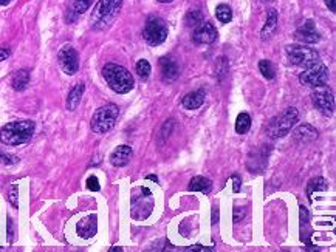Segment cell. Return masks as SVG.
Returning <instances> with one entry per match:
<instances>
[{
  "mask_svg": "<svg viewBox=\"0 0 336 252\" xmlns=\"http://www.w3.org/2000/svg\"><path fill=\"white\" fill-rule=\"evenodd\" d=\"M146 178L149 179V181H155V183H158V176H156V175H147Z\"/></svg>",
  "mask_w": 336,
  "mask_h": 252,
  "instance_id": "cell-37",
  "label": "cell"
},
{
  "mask_svg": "<svg viewBox=\"0 0 336 252\" xmlns=\"http://www.w3.org/2000/svg\"><path fill=\"white\" fill-rule=\"evenodd\" d=\"M58 61L61 68L64 70V73H67L68 76H73L78 73L79 70V59H78V53L72 45H65L61 48L59 55H58Z\"/></svg>",
  "mask_w": 336,
  "mask_h": 252,
  "instance_id": "cell-10",
  "label": "cell"
},
{
  "mask_svg": "<svg viewBox=\"0 0 336 252\" xmlns=\"http://www.w3.org/2000/svg\"><path fill=\"white\" fill-rule=\"evenodd\" d=\"M294 38H296V41L302 42V44H316L321 41V34L317 33L313 21H307L294 33Z\"/></svg>",
  "mask_w": 336,
  "mask_h": 252,
  "instance_id": "cell-12",
  "label": "cell"
},
{
  "mask_svg": "<svg viewBox=\"0 0 336 252\" xmlns=\"http://www.w3.org/2000/svg\"><path fill=\"white\" fill-rule=\"evenodd\" d=\"M116 250H118V252H121L122 249H121V247H116V246H115V247H110V252H116Z\"/></svg>",
  "mask_w": 336,
  "mask_h": 252,
  "instance_id": "cell-39",
  "label": "cell"
},
{
  "mask_svg": "<svg viewBox=\"0 0 336 252\" xmlns=\"http://www.w3.org/2000/svg\"><path fill=\"white\" fill-rule=\"evenodd\" d=\"M0 161H2V163H5V164H14V163H17V158L0 150Z\"/></svg>",
  "mask_w": 336,
  "mask_h": 252,
  "instance_id": "cell-31",
  "label": "cell"
},
{
  "mask_svg": "<svg viewBox=\"0 0 336 252\" xmlns=\"http://www.w3.org/2000/svg\"><path fill=\"white\" fill-rule=\"evenodd\" d=\"M160 70H161V78L167 82L175 81L180 76V68L172 58H161L160 59Z\"/></svg>",
  "mask_w": 336,
  "mask_h": 252,
  "instance_id": "cell-13",
  "label": "cell"
},
{
  "mask_svg": "<svg viewBox=\"0 0 336 252\" xmlns=\"http://www.w3.org/2000/svg\"><path fill=\"white\" fill-rule=\"evenodd\" d=\"M259 70H260L262 76L267 78V79H273L276 76V71H274L273 64L270 61H267V59H263V61L259 62Z\"/></svg>",
  "mask_w": 336,
  "mask_h": 252,
  "instance_id": "cell-27",
  "label": "cell"
},
{
  "mask_svg": "<svg viewBox=\"0 0 336 252\" xmlns=\"http://www.w3.org/2000/svg\"><path fill=\"white\" fill-rule=\"evenodd\" d=\"M118 115H119V109L115 104H105L99 107L92 116V130L101 135L110 132L115 127Z\"/></svg>",
  "mask_w": 336,
  "mask_h": 252,
  "instance_id": "cell-5",
  "label": "cell"
},
{
  "mask_svg": "<svg viewBox=\"0 0 336 252\" xmlns=\"http://www.w3.org/2000/svg\"><path fill=\"white\" fill-rule=\"evenodd\" d=\"M212 189V183L211 179L205 178V176H194L189 183V190L194 192H202V193H209Z\"/></svg>",
  "mask_w": 336,
  "mask_h": 252,
  "instance_id": "cell-20",
  "label": "cell"
},
{
  "mask_svg": "<svg viewBox=\"0 0 336 252\" xmlns=\"http://www.w3.org/2000/svg\"><path fill=\"white\" fill-rule=\"evenodd\" d=\"M10 4H11V0H0V5H2V7H7Z\"/></svg>",
  "mask_w": 336,
  "mask_h": 252,
  "instance_id": "cell-38",
  "label": "cell"
},
{
  "mask_svg": "<svg viewBox=\"0 0 336 252\" xmlns=\"http://www.w3.org/2000/svg\"><path fill=\"white\" fill-rule=\"evenodd\" d=\"M87 187L90 189V190H93V192H98V190L101 189L99 181H98V178H96L95 175H92V176H88V178H87Z\"/></svg>",
  "mask_w": 336,
  "mask_h": 252,
  "instance_id": "cell-29",
  "label": "cell"
},
{
  "mask_svg": "<svg viewBox=\"0 0 336 252\" xmlns=\"http://www.w3.org/2000/svg\"><path fill=\"white\" fill-rule=\"evenodd\" d=\"M317 138V130L311 127L310 124H302L293 132V139L297 144H308Z\"/></svg>",
  "mask_w": 336,
  "mask_h": 252,
  "instance_id": "cell-14",
  "label": "cell"
},
{
  "mask_svg": "<svg viewBox=\"0 0 336 252\" xmlns=\"http://www.w3.org/2000/svg\"><path fill=\"white\" fill-rule=\"evenodd\" d=\"M122 0H99L92 13V27L95 30L109 28L118 17Z\"/></svg>",
  "mask_w": 336,
  "mask_h": 252,
  "instance_id": "cell-3",
  "label": "cell"
},
{
  "mask_svg": "<svg viewBox=\"0 0 336 252\" xmlns=\"http://www.w3.org/2000/svg\"><path fill=\"white\" fill-rule=\"evenodd\" d=\"M233 183H234V192L237 193V192H240V178H239V175H233Z\"/></svg>",
  "mask_w": 336,
  "mask_h": 252,
  "instance_id": "cell-33",
  "label": "cell"
},
{
  "mask_svg": "<svg viewBox=\"0 0 336 252\" xmlns=\"http://www.w3.org/2000/svg\"><path fill=\"white\" fill-rule=\"evenodd\" d=\"M102 78L113 92L119 95L129 93L135 85L133 76L129 73V70L118 64H105L102 68Z\"/></svg>",
  "mask_w": 336,
  "mask_h": 252,
  "instance_id": "cell-1",
  "label": "cell"
},
{
  "mask_svg": "<svg viewBox=\"0 0 336 252\" xmlns=\"http://www.w3.org/2000/svg\"><path fill=\"white\" fill-rule=\"evenodd\" d=\"M10 58V50L8 48H0V62L7 61Z\"/></svg>",
  "mask_w": 336,
  "mask_h": 252,
  "instance_id": "cell-34",
  "label": "cell"
},
{
  "mask_svg": "<svg viewBox=\"0 0 336 252\" xmlns=\"http://www.w3.org/2000/svg\"><path fill=\"white\" fill-rule=\"evenodd\" d=\"M90 5H92V0H73V10L78 14L85 13L88 8H90Z\"/></svg>",
  "mask_w": 336,
  "mask_h": 252,
  "instance_id": "cell-28",
  "label": "cell"
},
{
  "mask_svg": "<svg viewBox=\"0 0 336 252\" xmlns=\"http://www.w3.org/2000/svg\"><path fill=\"white\" fill-rule=\"evenodd\" d=\"M276 28H277V11L271 8L267 13V21H265V25L262 28V33H260L262 39L263 41L270 39L273 36V33L276 31Z\"/></svg>",
  "mask_w": 336,
  "mask_h": 252,
  "instance_id": "cell-18",
  "label": "cell"
},
{
  "mask_svg": "<svg viewBox=\"0 0 336 252\" xmlns=\"http://www.w3.org/2000/svg\"><path fill=\"white\" fill-rule=\"evenodd\" d=\"M156 2H160V4H169V2H172V0H156Z\"/></svg>",
  "mask_w": 336,
  "mask_h": 252,
  "instance_id": "cell-40",
  "label": "cell"
},
{
  "mask_svg": "<svg viewBox=\"0 0 336 252\" xmlns=\"http://www.w3.org/2000/svg\"><path fill=\"white\" fill-rule=\"evenodd\" d=\"M265 2H274V0H265Z\"/></svg>",
  "mask_w": 336,
  "mask_h": 252,
  "instance_id": "cell-41",
  "label": "cell"
},
{
  "mask_svg": "<svg viewBox=\"0 0 336 252\" xmlns=\"http://www.w3.org/2000/svg\"><path fill=\"white\" fill-rule=\"evenodd\" d=\"M245 213H246V209L240 210V207H236L234 209V223H239L245 217Z\"/></svg>",
  "mask_w": 336,
  "mask_h": 252,
  "instance_id": "cell-32",
  "label": "cell"
},
{
  "mask_svg": "<svg viewBox=\"0 0 336 252\" xmlns=\"http://www.w3.org/2000/svg\"><path fill=\"white\" fill-rule=\"evenodd\" d=\"M251 127V118L248 113H240L236 119V132L239 135H245Z\"/></svg>",
  "mask_w": 336,
  "mask_h": 252,
  "instance_id": "cell-23",
  "label": "cell"
},
{
  "mask_svg": "<svg viewBox=\"0 0 336 252\" xmlns=\"http://www.w3.org/2000/svg\"><path fill=\"white\" fill-rule=\"evenodd\" d=\"M311 101L314 107L325 116H331L334 112V96L331 88L325 85L314 87V92L311 93Z\"/></svg>",
  "mask_w": 336,
  "mask_h": 252,
  "instance_id": "cell-9",
  "label": "cell"
},
{
  "mask_svg": "<svg viewBox=\"0 0 336 252\" xmlns=\"http://www.w3.org/2000/svg\"><path fill=\"white\" fill-rule=\"evenodd\" d=\"M299 119V113L294 107H288L282 113L276 115L267 125V133L270 138H284L287 136L291 129L294 127V124Z\"/></svg>",
  "mask_w": 336,
  "mask_h": 252,
  "instance_id": "cell-4",
  "label": "cell"
},
{
  "mask_svg": "<svg viewBox=\"0 0 336 252\" xmlns=\"http://www.w3.org/2000/svg\"><path fill=\"white\" fill-rule=\"evenodd\" d=\"M327 187H328V184H327V181L324 178H321V176L313 178V179H310V183L307 184V195H308L310 200H313V193L314 192H324V190H327Z\"/></svg>",
  "mask_w": 336,
  "mask_h": 252,
  "instance_id": "cell-22",
  "label": "cell"
},
{
  "mask_svg": "<svg viewBox=\"0 0 336 252\" xmlns=\"http://www.w3.org/2000/svg\"><path fill=\"white\" fill-rule=\"evenodd\" d=\"M188 250H200V252H206V250H211V249H209V247H205V246H202V244H196V246L189 247Z\"/></svg>",
  "mask_w": 336,
  "mask_h": 252,
  "instance_id": "cell-36",
  "label": "cell"
},
{
  "mask_svg": "<svg viewBox=\"0 0 336 252\" xmlns=\"http://www.w3.org/2000/svg\"><path fill=\"white\" fill-rule=\"evenodd\" d=\"M130 158H132V149L129 146H118L110 155V163L115 167H122L129 163Z\"/></svg>",
  "mask_w": 336,
  "mask_h": 252,
  "instance_id": "cell-15",
  "label": "cell"
},
{
  "mask_svg": "<svg viewBox=\"0 0 336 252\" xmlns=\"http://www.w3.org/2000/svg\"><path fill=\"white\" fill-rule=\"evenodd\" d=\"M17 186H13L11 187V190H10V196H8V200H10V203L14 206V207H19V201H17Z\"/></svg>",
  "mask_w": 336,
  "mask_h": 252,
  "instance_id": "cell-30",
  "label": "cell"
},
{
  "mask_svg": "<svg viewBox=\"0 0 336 252\" xmlns=\"http://www.w3.org/2000/svg\"><path fill=\"white\" fill-rule=\"evenodd\" d=\"M324 2H325L327 8H328L331 13H334V11H336V0H324Z\"/></svg>",
  "mask_w": 336,
  "mask_h": 252,
  "instance_id": "cell-35",
  "label": "cell"
},
{
  "mask_svg": "<svg viewBox=\"0 0 336 252\" xmlns=\"http://www.w3.org/2000/svg\"><path fill=\"white\" fill-rule=\"evenodd\" d=\"M217 30L216 27L209 24V22H202L199 27H196V31H194L192 34V39L196 44H214L217 41Z\"/></svg>",
  "mask_w": 336,
  "mask_h": 252,
  "instance_id": "cell-11",
  "label": "cell"
},
{
  "mask_svg": "<svg viewBox=\"0 0 336 252\" xmlns=\"http://www.w3.org/2000/svg\"><path fill=\"white\" fill-rule=\"evenodd\" d=\"M287 58L290 64L296 67H310L314 62L319 61V55L313 48H308L305 45H290L287 47Z\"/></svg>",
  "mask_w": 336,
  "mask_h": 252,
  "instance_id": "cell-8",
  "label": "cell"
},
{
  "mask_svg": "<svg viewBox=\"0 0 336 252\" xmlns=\"http://www.w3.org/2000/svg\"><path fill=\"white\" fill-rule=\"evenodd\" d=\"M216 17H217V21L222 22V24L231 22V19H233V10L229 8L228 5H225V4L217 5V8H216Z\"/></svg>",
  "mask_w": 336,
  "mask_h": 252,
  "instance_id": "cell-24",
  "label": "cell"
},
{
  "mask_svg": "<svg viewBox=\"0 0 336 252\" xmlns=\"http://www.w3.org/2000/svg\"><path fill=\"white\" fill-rule=\"evenodd\" d=\"M135 70H136V73H138V76L141 78V79H147L149 78V75H150V64L146 61V59H139L138 62H136V65H135Z\"/></svg>",
  "mask_w": 336,
  "mask_h": 252,
  "instance_id": "cell-26",
  "label": "cell"
},
{
  "mask_svg": "<svg viewBox=\"0 0 336 252\" xmlns=\"http://www.w3.org/2000/svg\"><path fill=\"white\" fill-rule=\"evenodd\" d=\"M202 22H203L202 13L197 11V10H189V11L186 13V16H185V24H186L188 27L196 28V27H199Z\"/></svg>",
  "mask_w": 336,
  "mask_h": 252,
  "instance_id": "cell-25",
  "label": "cell"
},
{
  "mask_svg": "<svg viewBox=\"0 0 336 252\" xmlns=\"http://www.w3.org/2000/svg\"><path fill=\"white\" fill-rule=\"evenodd\" d=\"M34 133L33 121H13L4 125L0 130V141L5 146H21L31 139Z\"/></svg>",
  "mask_w": 336,
  "mask_h": 252,
  "instance_id": "cell-2",
  "label": "cell"
},
{
  "mask_svg": "<svg viewBox=\"0 0 336 252\" xmlns=\"http://www.w3.org/2000/svg\"><path fill=\"white\" fill-rule=\"evenodd\" d=\"M84 90H85V85L81 82V84H76L72 90H70V93L67 96V110L73 112L78 109V105L81 102V98L84 95Z\"/></svg>",
  "mask_w": 336,
  "mask_h": 252,
  "instance_id": "cell-19",
  "label": "cell"
},
{
  "mask_svg": "<svg viewBox=\"0 0 336 252\" xmlns=\"http://www.w3.org/2000/svg\"><path fill=\"white\" fill-rule=\"evenodd\" d=\"M328 76H330L328 68L321 61H317L313 65L307 67L302 73H300L299 82L302 85L314 88V87H319V85H325L328 82Z\"/></svg>",
  "mask_w": 336,
  "mask_h": 252,
  "instance_id": "cell-7",
  "label": "cell"
},
{
  "mask_svg": "<svg viewBox=\"0 0 336 252\" xmlns=\"http://www.w3.org/2000/svg\"><path fill=\"white\" fill-rule=\"evenodd\" d=\"M76 230L79 233V237L82 238H92L96 233V217L95 215H90L88 218H84L78 223Z\"/></svg>",
  "mask_w": 336,
  "mask_h": 252,
  "instance_id": "cell-16",
  "label": "cell"
},
{
  "mask_svg": "<svg viewBox=\"0 0 336 252\" xmlns=\"http://www.w3.org/2000/svg\"><path fill=\"white\" fill-rule=\"evenodd\" d=\"M203 102H205V92L203 90H197V92L188 93L182 101V104H183V107L186 110H197L203 105Z\"/></svg>",
  "mask_w": 336,
  "mask_h": 252,
  "instance_id": "cell-17",
  "label": "cell"
},
{
  "mask_svg": "<svg viewBox=\"0 0 336 252\" xmlns=\"http://www.w3.org/2000/svg\"><path fill=\"white\" fill-rule=\"evenodd\" d=\"M143 38L152 47L161 45L167 38L166 22L163 19H160V17H155V16L149 17V19L146 21L144 30H143Z\"/></svg>",
  "mask_w": 336,
  "mask_h": 252,
  "instance_id": "cell-6",
  "label": "cell"
},
{
  "mask_svg": "<svg viewBox=\"0 0 336 252\" xmlns=\"http://www.w3.org/2000/svg\"><path fill=\"white\" fill-rule=\"evenodd\" d=\"M13 88L17 90V92H22V90H25L30 84V73L27 70H19L16 71L14 76H13Z\"/></svg>",
  "mask_w": 336,
  "mask_h": 252,
  "instance_id": "cell-21",
  "label": "cell"
}]
</instances>
